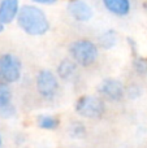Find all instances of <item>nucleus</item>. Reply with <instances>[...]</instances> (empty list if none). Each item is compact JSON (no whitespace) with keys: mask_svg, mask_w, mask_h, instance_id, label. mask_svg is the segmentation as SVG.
<instances>
[{"mask_svg":"<svg viewBox=\"0 0 147 148\" xmlns=\"http://www.w3.org/2000/svg\"><path fill=\"white\" fill-rule=\"evenodd\" d=\"M20 0H0V22L4 25L13 22L20 12Z\"/></svg>","mask_w":147,"mask_h":148,"instance_id":"nucleus-8","label":"nucleus"},{"mask_svg":"<svg viewBox=\"0 0 147 148\" xmlns=\"http://www.w3.org/2000/svg\"><path fill=\"white\" fill-rule=\"evenodd\" d=\"M56 74L60 79L63 81H70L74 78V75L77 74V62L69 57V59H64L59 62L56 69Z\"/></svg>","mask_w":147,"mask_h":148,"instance_id":"nucleus-11","label":"nucleus"},{"mask_svg":"<svg viewBox=\"0 0 147 148\" xmlns=\"http://www.w3.org/2000/svg\"><path fill=\"white\" fill-rule=\"evenodd\" d=\"M21 74H22V62L16 55H0V81L8 84L14 83L21 78Z\"/></svg>","mask_w":147,"mask_h":148,"instance_id":"nucleus-5","label":"nucleus"},{"mask_svg":"<svg viewBox=\"0 0 147 148\" xmlns=\"http://www.w3.org/2000/svg\"><path fill=\"white\" fill-rule=\"evenodd\" d=\"M74 110L82 118L96 120L104 114L106 104L102 97L94 96V95H83L77 99L74 104Z\"/></svg>","mask_w":147,"mask_h":148,"instance_id":"nucleus-3","label":"nucleus"},{"mask_svg":"<svg viewBox=\"0 0 147 148\" xmlns=\"http://www.w3.org/2000/svg\"><path fill=\"white\" fill-rule=\"evenodd\" d=\"M3 146V138H1V134H0V148Z\"/></svg>","mask_w":147,"mask_h":148,"instance_id":"nucleus-18","label":"nucleus"},{"mask_svg":"<svg viewBox=\"0 0 147 148\" xmlns=\"http://www.w3.org/2000/svg\"><path fill=\"white\" fill-rule=\"evenodd\" d=\"M67 9L70 17L78 22H87L94 16L93 8L83 0H69Z\"/></svg>","mask_w":147,"mask_h":148,"instance_id":"nucleus-7","label":"nucleus"},{"mask_svg":"<svg viewBox=\"0 0 147 148\" xmlns=\"http://www.w3.org/2000/svg\"><path fill=\"white\" fill-rule=\"evenodd\" d=\"M125 91H126V88L122 84V82L116 78H111V77L103 79L98 86L99 95L107 100H111V101H120V100H122Z\"/></svg>","mask_w":147,"mask_h":148,"instance_id":"nucleus-6","label":"nucleus"},{"mask_svg":"<svg viewBox=\"0 0 147 148\" xmlns=\"http://www.w3.org/2000/svg\"><path fill=\"white\" fill-rule=\"evenodd\" d=\"M35 87L44 100H54L60 90L59 77L49 69H42L35 77Z\"/></svg>","mask_w":147,"mask_h":148,"instance_id":"nucleus-4","label":"nucleus"},{"mask_svg":"<svg viewBox=\"0 0 147 148\" xmlns=\"http://www.w3.org/2000/svg\"><path fill=\"white\" fill-rule=\"evenodd\" d=\"M68 134L73 139H81L86 135V126L81 121L72 122L69 125V127H68Z\"/></svg>","mask_w":147,"mask_h":148,"instance_id":"nucleus-14","label":"nucleus"},{"mask_svg":"<svg viewBox=\"0 0 147 148\" xmlns=\"http://www.w3.org/2000/svg\"><path fill=\"white\" fill-rule=\"evenodd\" d=\"M117 43V33L112 29L106 30L99 36V47L103 49H112Z\"/></svg>","mask_w":147,"mask_h":148,"instance_id":"nucleus-13","label":"nucleus"},{"mask_svg":"<svg viewBox=\"0 0 147 148\" xmlns=\"http://www.w3.org/2000/svg\"><path fill=\"white\" fill-rule=\"evenodd\" d=\"M16 21L18 27L30 36H42L48 33L51 27L47 14L36 5H22Z\"/></svg>","mask_w":147,"mask_h":148,"instance_id":"nucleus-1","label":"nucleus"},{"mask_svg":"<svg viewBox=\"0 0 147 148\" xmlns=\"http://www.w3.org/2000/svg\"><path fill=\"white\" fill-rule=\"evenodd\" d=\"M36 125L42 130L54 131L60 126V120L59 117L52 114H39L36 117Z\"/></svg>","mask_w":147,"mask_h":148,"instance_id":"nucleus-12","label":"nucleus"},{"mask_svg":"<svg viewBox=\"0 0 147 148\" xmlns=\"http://www.w3.org/2000/svg\"><path fill=\"white\" fill-rule=\"evenodd\" d=\"M102 3L109 13L117 17H125L132 9L130 0H102Z\"/></svg>","mask_w":147,"mask_h":148,"instance_id":"nucleus-10","label":"nucleus"},{"mask_svg":"<svg viewBox=\"0 0 147 148\" xmlns=\"http://www.w3.org/2000/svg\"><path fill=\"white\" fill-rule=\"evenodd\" d=\"M4 23H3V22H0V33H3V31H4Z\"/></svg>","mask_w":147,"mask_h":148,"instance_id":"nucleus-17","label":"nucleus"},{"mask_svg":"<svg viewBox=\"0 0 147 148\" xmlns=\"http://www.w3.org/2000/svg\"><path fill=\"white\" fill-rule=\"evenodd\" d=\"M133 68L134 72L139 75H147V57L134 56L133 57Z\"/></svg>","mask_w":147,"mask_h":148,"instance_id":"nucleus-15","label":"nucleus"},{"mask_svg":"<svg viewBox=\"0 0 147 148\" xmlns=\"http://www.w3.org/2000/svg\"><path fill=\"white\" fill-rule=\"evenodd\" d=\"M69 56L77 65L87 68L95 64L99 57V47L89 39H77L69 46Z\"/></svg>","mask_w":147,"mask_h":148,"instance_id":"nucleus-2","label":"nucleus"},{"mask_svg":"<svg viewBox=\"0 0 147 148\" xmlns=\"http://www.w3.org/2000/svg\"><path fill=\"white\" fill-rule=\"evenodd\" d=\"M0 113L4 117L14 114V108L12 105V91L9 84L0 81Z\"/></svg>","mask_w":147,"mask_h":148,"instance_id":"nucleus-9","label":"nucleus"},{"mask_svg":"<svg viewBox=\"0 0 147 148\" xmlns=\"http://www.w3.org/2000/svg\"><path fill=\"white\" fill-rule=\"evenodd\" d=\"M33 3H36V4H42V5H52L57 1V0H31Z\"/></svg>","mask_w":147,"mask_h":148,"instance_id":"nucleus-16","label":"nucleus"},{"mask_svg":"<svg viewBox=\"0 0 147 148\" xmlns=\"http://www.w3.org/2000/svg\"><path fill=\"white\" fill-rule=\"evenodd\" d=\"M145 7H146V8H147V3H146V4H145Z\"/></svg>","mask_w":147,"mask_h":148,"instance_id":"nucleus-19","label":"nucleus"}]
</instances>
